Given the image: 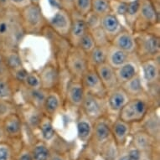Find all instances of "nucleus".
Segmentation results:
<instances>
[{
  "mask_svg": "<svg viewBox=\"0 0 160 160\" xmlns=\"http://www.w3.org/2000/svg\"><path fill=\"white\" fill-rule=\"evenodd\" d=\"M21 86L26 87L28 89H40L41 88V81H40L39 72L35 71H29Z\"/></svg>",
  "mask_w": 160,
  "mask_h": 160,
  "instance_id": "72a5a7b5",
  "label": "nucleus"
},
{
  "mask_svg": "<svg viewBox=\"0 0 160 160\" xmlns=\"http://www.w3.org/2000/svg\"><path fill=\"white\" fill-rule=\"evenodd\" d=\"M90 32L92 33L97 45H99V46H108V45L111 44L109 39H108V37L105 34V33L103 32L102 29H101V27L96 29H93V30Z\"/></svg>",
  "mask_w": 160,
  "mask_h": 160,
  "instance_id": "79ce46f5",
  "label": "nucleus"
},
{
  "mask_svg": "<svg viewBox=\"0 0 160 160\" xmlns=\"http://www.w3.org/2000/svg\"><path fill=\"white\" fill-rule=\"evenodd\" d=\"M18 16L24 34H43L47 28V18L41 5L30 3L18 12Z\"/></svg>",
  "mask_w": 160,
  "mask_h": 160,
  "instance_id": "f257e3e1",
  "label": "nucleus"
},
{
  "mask_svg": "<svg viewBox=\"0 0 160 160\" xmlns=\"http://www.w3.org/2000/svg\"><path fill=\"white\" fill-rule=\"evenodd\" d=\"M153 106L147 97L130 98L118 118L128 123H139Z\"/></svg>",
  "mask_w": 160,
  "mask_h": 160,
  "instance_id": "7ed1b4c3",
  "label": "nucleus"
},
{
  "mask_svg": "<svg viewBox=\"0 0 160 160\" xmlns=\"http://www.w3.org/2000/svg\"><path fill=\"white\" fill-rule=\"evenodd\" d=\"M94 121L87 118V116L80 111L77 122H76V128H77V136L82 142H87L92 138L93 132Z\"/></svg>",
  "mask_w": 160,
  "mask_h": 160,
  "instance_id": "a878e982",
  "label": "nucleus"
},
{
  "mask_svg": "<svg viewBox=\"0 0 160 160\" xmlns=\"http://www.w3.org/2000/svg\"><path fill=\"white\" fill-rule=\"evenodd\" d=\"M141 160H142V158H141Z\"/></svg>",
  "mask_w": 160,
  "mask_h": 160,
  "instance_id": "864d4df0",
  "label": "nucleus"
},
{
  "mask_svg": "<svg viewBox=\"0 0 160 160\" xmlns=\"http://www.w3.org/2000/svg\"><path fill=\"white\" fill-rule=\"evenodd\" d=\"M95 70L98 74V76L102 82L103 86L107 90V92L111 91L118 86H120L118 84L115 69L112 67L110 65H108L107 62L97 66Z\"/></svg>",
  "mask_w": 160,
  "mask_h": 160,
  "instance_id": "4be33fe9",
  "label": "nucleus"
},
{
  "mask_svg": "<svg viewBox=\"0 0 160 160\" xmlns=\"http://www.w3.org/2000/svg\"><path fill=\"white\" fill-rule=\"evenodd\" d=\"M31 155L33 160H50L51 157L50 149L43 142H39L34 146Z\"/></svg>",
  "mask_w": 160,
  "mask_h": 160,
  "instance_id": "4c0bfd02",
  "label": "nucleus"
},
{
  "mask_svg": "<svg viewBox=\"0 0 160 160\" xmlns=\"http://www.w3.org/2000/svg\"><path fill=\"white\" fill-rule=\"evenodd\" d=\"M130 97L121 86L108 91L105 97L107 116L118 118L119 112L128 102Z\"/></svg>",
  "mask_w": 160,
  "mask_h": 160,
  "instance_id": "6e6552de",
  "label": "nucleus"
},
{
  "mask_svg": "<svg viewBox=\"0 0 160 160\" xmlns=\"http://www.w3.org/2000/svg\"><path fill=\"white\" fill-rule=\"evenodd\" d=\"M16 85L18 84L11 76L0 75V100L15 102V94L18 89Z\"/></svg>",
  "mask_w": 160,
  "mask_h": 160,
  "instance_id": "bb28decb",
  "label": "nucleus"
},
{
  "mask_svg": "<svg viewBox=\"0 0 160 160\" xmlns=\"http://www.w3.org/2000/svg\"><path fill=\"white\" fill-rule=\"evenodd\" d=\"M156 139L153 138L152 136L147 133L143 130L138 132L134 135V147L140 150L141 152L148 149L151 146L152 141H155Z\"/></svg>",
  "mask_w": 160,
  "mask_h": 160,
  "instance_id": "473e14b6",
  "label": "nucleus"
},
{
  "mask_svg": "<svg viewBox=\"0 0 160 160\" xmlns=\"http://www.w3.org/2000/svg\"><path fill=\"white\" fill-rule=\"evenodd\" d=\"M96 46L97 45L95 42V39L90 31L87 32L83 35V37L80 39V41L76 45V47H78L80 50H82L87 55H88Z\"/></svg>",
  "mask_w": 160,
  "mask_h": 160,
  "instance_id": "e433bc0d",
  "label": "nucleus"
},
{
  "mask_svg": "<svg viewBox=\"0 0 160 160\" xmlns=\"http://www.w3.org/2000/svg\"><path fill=\"white\" fill-rule=\"evenodd\" d=\"M111 45L128 53L129 55H135L136 52L137 45L134 33L127 28L122 29L112 39Z\"/></svg>",
  "mask_w": 160,
  "mask_h": 160,
  "instance_id": "dca6fc26",
  "label": "nucleus"
},
{
  "mask_svg": "<svg viewBox=\"0 0 160 160\" xmlns=\"http://www.w3.org/2000/svg\"><path fill=\"white\" fill-rule=\"evenodd\" d=\"M132 55H129L128 53L125 52L110 44L108 49L107 63L114 69H117L128 61Z\"/></svg>",
  "mask_w": 160,
  "mask_h": 160,
  "instance_id": "cd10ccee",
  "label": "nucleus"
},
{
  "mask_svg": "<svg viewBox=\"0 0 160 160\" xmlns=\"http://www.w3.org/2000/svg\"><path fill=\"white\" fill-rule=\"evenodd\" d=\"M139 8H140V0H128V8L124 18V22L127 24V29L133 30L134 24L136 23L137 18H138Z\"/></svg>",
  "mask_w": 160,
  "mask_h": 160,
  "instance_id": "7c9ffc66",
  "label": "nucleus"
},
{
  "mask_svg": "<svg viewBox=\"0 0 160 160\" xmlns=\"http://www.w3.org/2000/svg\"><path fill=\"white\" fill-rule=\"evenodd\" d=\"M8 1L11 8L18 12L22 10L23 8L31 3L29 0H8Z\"/></svg>",
  "mask_w": 160,
  "mask_h": 160,
  "instance_id": "c03bdc74",
  "label": "nucleus"
},
{
  "mask_svg": "<svg viewBox=\"0 0 160 160\" xmlns=\"http://www.w3.org/2000/svg\"><path fill=\"white\" fill-rule=\"evenodd\" d=\"M90 68L87 55L76 46H71L65 57V69L71 79L81 80Z\"/></svg>",
  "mask_w": 160,
  "mask_h": 160,
  "instance_id": "39448f33",
  "label": "nucleus"
},
{
  "mask_svg": "<svg viewBox=\"0 0 160 160\" xmlns=\"http://www.w3.org/2000/svg\"><path fill=\"white\" fill-rule=\"evenodd\" d=\"M85 94L86 92L81 80L71 79L66 85L64 99L70 106L80 109L84 100Z\"/></svg>",
  "mask_w": 160,
  "mask_h": 160,
  "instance_id": "f8f14e48",
  "label": "nucleus"
},
{
  "mask_svg": "<svg viewBox=\"0 0 160 160\" xmlns=\"http://www.w3.org/2000/svg\"><path fill=\"white\" fill-rule=\"evenodd\" d=\"M79 110L92 121H97V119L107 116L105 97L86 93Z\"/></svg>",
  "mask_w": 160,
  "mask_h": 160,
  "instance_id": "0eeeda50",
  "label": "nucleus"
},
{
  "mask_svg": "<svg viewBox=\"0 0 160 160\" xmlns=\"http://www.w3.org/2000/svg\"><path fill=\"white\" fill-rule=\"evenodd\" d=\"M140 76L146 88L160 83L159 57L139 61Z\"/></svg>",
  "mask_w": 160,
  "mask_h": 160,
  "instance_id": "9d476101",
  "label": "nucleus"
},
{
  "mask_svg": "<svg viewBox=\"0 0 160 160\" xmlns=\"http://www.w3.org/2000/svg\"><path fill=\"white\" fill-rule=\"evenodd\" d=\"M41 81V88L45 91L59 89L61 82V71L59 65L55 62H49L39 71Z\"/></svg>",
  "mask_w": 160,
  "mask_h": 160,
  "instance_id": "1a4fd4ad",
  "label": "nucleus"
},
{
  "mask_svg": "<svg viewBox=\"0 0 160 160\" xmlns=\"http://www.w3.org/2000/svg\"><path fill=\"white\" fill-rule=\"evenodd\" d=\"M130 98L140 97H147V91L144 83L142 82L140 74L134 76L123 84L120 85Z\"/></svg>",
  "mask_w": 160,
  "mask_h": 160,
  "instance_id": "393cba45",
  "label": "nucleus"
},
{
  "mask_svg": "<svg viewBox=\"0 0 160 160\" xmlns=\"http://www.w3.org/2000/svg\"><path fill=\"white\" fill-rule=\"evenodd\" d=\"M139 123L142 124V130L152 136L153 138L156 139V138H158L160 129L159 107H152Z\"/></svg>",
  "mask_w": 160,
  "mask_h": 160,
  "instance_id": "f3484780",
  "label": "nucleus"
},
{
  "mask_svg": "<svg viewBox=\"0 0 160 160\" xmlns=\"http://www.w3.org/2000/svg\"><path fill=\"white\" fill-rule=\"evenodd\" d=\"M11 157L10 148L8 145L0 144V160H9Z\"/></svg>",
  "mask_w": 160,
  "mask_h": 160,
  "instance_id": "49530a36",
  "label": "nucleus"
},
{
  "mask_svg": "<svg viewBox=\"0 0 160 160\" xmlns=\"http://www.w3.org/2000/svg\"><path fill=\"white\" fill-rule=\"evenodd\" d=\"M76 15V17L72 15V24L67 37V40L71 46H76L83 35L89 31L84 17H81L77 14Z\"/></svg>",
  "mask_w": 160,
  "mask_h": 160,
  "instance_id": "412c9836",
  "label": "nucleus"
},
{
  "mask_svg": "<svg viewBox=\"0 0 160 160\" xmlns=\"http://www.w3.org/2000/svg\"><path fill=\"white\" fill-rule=\"evenodd\" d=\"M1 124L3 128V133L6 134L7 136L16 138L22 134L24 122L18 111L6 117L3 121L1 122Z\"/></svg>",
  "mask_w": 160,
  "mask_h": 160,
  "instance_id": "6ab92c4d",
  "label": "nucleus"
},
{
  "mask_svg": "<svg viewBox=\"0 0 160 160\" xmlns=\"http://www.w3.org/2000/svg\"><path fill=\"white\" fill-rule=\"evenodd\" d=\"M109 45H108V46H99V45H97L87 55V59H88L90 67L96 68L97 66L107 62L108 49Z\"/></svg>",
  "mask_w": 160,
  "mask_h": 160,
  "instance_id": "c756f323",
  "label": "nucleus"
},
{
  "mask_svg": "<svg viewBox=\"0 0 160 160\" xmlns=\"http://www.w3.org/2000/svg\"><path fill=\"white\" fill-rule=\"evenodd\" d=\"M72 24V13L65 8H57L51 17L47 19V26L53 33L61 38L67 39Z\"/></svg>",
  "mask_w": 160,
  "mask_h": 160,
  "instance_id": "423d86ee",
  "label": "nucleus"
},
{
  "mask_svg": "<svg viewBox=\"0 0 160 160\" xmlns=\"http://www.w3.org/2000/svg\"><path fill=\"white\" fill-rule=\"evenodd\" d=\"M110 119L108 116L97 119L94 122L93 132L92 136L95 138L96 142L100 144H104L112 138V131H111Z\"/></svg>",
  "mask_w": 160,
  "mask_h": 160,
  "instance_id": "aec40b11",
  "label": "nucleus"
},
{
  "mask_svg": "<svg viewBox=\"0 0 160 160\" xmlns=\"http://www.w3.org/2000/svg\"><path fill=\"white\" fill-rule=\"evenodd\" d=\"M0 75L1 76H11L10 72H9L8 69V66L6 65L5 60H4V56H3L2 50H0Z\"/></svg>",
  "mask_w": 160,
  "mask_h": 160,
  "instance_id": "a18cd8bd",
  "label": "nucleus"
},
{
  "mask_svg": "<svg viewBox=\"0 0 160 160\" xmlns=\"http://www.w3.org/2000/svg\"><path fill=\"white\" fill-rule=\"evenodd\" d=\"M39 129L41 136L45 141H50L55 138V130L53 125V118L44 114L41 122L39 123Z\"/></svg>",
  "mask_w": 160,
  "mask_h": 160,
  "instance_id": "2f4dec72",
  "label": "nucleus"
},
{
  "mask_svg": "<svg viewBox=\"0 0 160 160\" xmlns=\"http://www.w3.org/2000/svg\"><path fill=\"white\" fill-rule=\"evenodd\" d=\"M50 160H63V159H62L61 157H59V156H52V157H50Z\"/></svg>",
  "mask_w": 160,
  "mask_h": 160,
  "instance_id": "603ef678",
  "label": "nucleus"
},
{
  "mask_svg": "<svg viewBox=\"0 0 160 160\" xmlns=\"http://www.w3.org/2000/svg\"><path fill=\"white\" fill-rule=\"evenodd\" d=\"M102 148L103 151V157L105 160H116L118 156L117 143L113 140H108L104 144L102 145Z\"/></svg>",
  "mask_w": 160,
  "mask_h": 160,
  "instance_id": "ea45409f",
  "label": "nucleus"
},
{
  "mask_svg": "<svg viewBox=\"0 0 160 160\" xmlns=\"http://www.w3.org/2000/svg\"><path fill=\"white\" fill-rule=\"evenodd\" d=\"M92 11V0H73V11L77 15L85 17Z\"/></svg>",
  "mask_w": 160,
  "mask_h": 160,
  "instance_id": "c9c22d12",
  "label": "nucleus"
},
{
  "mask_svg": "<svg viewBox=\"0 0 160 160\" xmlns=\"http://www.w3.org/2000/svg\"><path fill=\"white\" fill-rule=\"evenodd\" d=\"M128 155L129 160H141L142 158V152L135 147L129 149Z\"/></svg>",
  "mask_w": 160,
  "mask_h": 160,
  "instance_id": "de8ad7c7",
  "label": "nucleus"
},
{
  "mask_svg": "<svg viewBox=\"0 0 160 160\" xmlns=\"http://www.w3.org/2000/svg\"><path fill=\"white\" fill-rule=\"evenodd\" d=\"M18 112L21 117L24 124H26L30 129L39 128L44 112L39 108L29 103H24L21 107L18 106Z\"/></svg>",
  "mask_w": 160,
  "mask_h": 160,
  "instance_id": "4468645a",
  "label": "nucleus"
},
{
  "mask_svg": "<svg viewBox=\"0 0 160 160\" xmlns=\"http://www.w3.org/2000/svg\"><path fill=\"white\" fill-rule=\"evenodd\" d=\"M30 1V3H34V4H39L40 5V3H41V1L42 0H29Z\"/></svg>",
  "mask_w": 160,
  "mask_h": 160,
  "instance_id": "3c124183",
  "label": "nucleus"
},
{
  "mask_svg": "<svg viewBox=\"0 0 160 160\" xmlns=\"http://www.w3.org/2000/svg\"><path fill=\"white\" fill-rule=\"evenodd\" d=\"M86 93L105 97L107 95V90L103 86L98 74L95 68L90 67L87 72L83 75L81 79Z\"/></svg>",
  "mask_w": 160,
  "mask_h": 160,
  "instance_id": "9b49d317",
  "label": "nucleus"
},
{
  "mask_svg": "<svg viewBox=\"0 0 160 160\" xmlns=\"http://www.w3.org/2000/svg\"><path fill=\"white\" fill-rule=\"evenodd\" d=\"M18 90L21 92V95L24 100V103H29L36 108L42 110V106L45 99L47 92L42 88L37 90L28 89L26 87L19 85Z\"/></svg>",
  "mask_w": 160,
  "mask_h": 160,
  "instance_id": "5701e85b",
  "label": "nucleus"
},
{
  "mask_svg": "<svg viewBox=\"0 0 160 160\" xmlns=\"http://www.w3.org/2000/svg\"><path fill=\"white\" fill-rule=\"evenodd\" d=\"M5 60L6 65L8 66V69L10 75L12 72L24 68V63L22 61L21 55L19 54L17 48H8L2 50Z\"/></svg>",
  "mask_w": 160,
  "mask_h": 160,
  "instance_id": "c85d7f7f",
  "label": "nucleus"
},
{
  "mask_svg": "<svg viewBox=\"0 0 160 160\" xmlns=\"http://www.w3.org/2000/svg\"><path fill=\"white\" fill-rule=\"evenodd\" d=\"M18 110V105L15 102H8L0 100V122H2L9 114Z\"/></svg>",
  "mask_w": 160,
  "mask_h": 160,
  "instance_id": "a19ab883",
  "label": "nucleus"
},
{
  "mask_svg": "<svg viewBox=\"0 0 160 160\" xmlns=\"http://www.w3.org/2000/svg\"><path fill=\"white\" fill-rule=\"evenodd\" d=\"M63 93L59 89L48 91L45 99L42 106L44 114L49 116L51 118L60 113L64 104Z\"/></svg>",
  "mask_w": 160,
  "mask_h": 160,
  "instance_id": "ddd939ff",
  "label": "nucleus"
},
{
  "mask_svg": "<svg viewBox=\"0 0 160 160\" xmlns=\"http://www.w3.org/2000/svg\"><path fill=\"white\" fill-rule=\"evenodd\" d=\"M126 28L121 20L112 13H109L101 18V29L108 37L109 41Z\"/></svg>",
  "mask_w": 160,
  "mask_h": 160,
  "instance_id": "a211bd4d",
  "label": "nucleus"
},
{
  "mask_svg": "<svg viewBox=\"0 0 160 160\" xmlns=\"http://www.w3.org/2000/svg\"><path fill=\"white\" fill-rule=\"evenodd\" d=\"M159 24L158 5L153 0H140L138 18H137L132 32L149 30Z\"/></svg>",
  "mask_w": 160,
  "mask_h": 160,
  "instance_id": "20e7f679",
  "label": "nucleus"
},
{
  "mask_svg": "<svg viewBox=\"0 0 160 160\" xmlns=\"http://www.w3.org/2000/svg\"><path fill=\"white\" fill-rule=\"evenodd\" d=\"M101 18L102 17H100L99 15H97L92 11L87 16H85V21L87 23L89 31H92L93 29L101 27Z\"/></svg>",
  "mask_w": 160,
  "mask_h": 160,
  "instance_id": "37998d69",
  "label": "nucleus"
},
{
  "mask_svg": "<svg viewBox=\"0 0 160 160\" xmlns=\"http://www.w3.org/2000/svg\"><path fill=\"white\" fill-rule=\"evenodd\" d=\"M117 158H118V160H129L128 155V153H125V154L121 155L120 157Z\"/></svg>",
  "mask_w": 160,
  "mask_h": 160,
  "instance_id": "8fccbe9b",
  "label": "nucleus"
},
{
  "mask_svg": "<svg viewBox=\"0 0 160 160\" xmlns=\"http://www.w3.org/2000/svg\"><path fill=\"white\" fill-rule=\"evenodd\" d=\"M136 39V52L135 56L139 61L148 59L159 57L160 36L151 29L147 31L135 32Z\"/></svg>",
  "mask_w": 160,
  "mask_h": 160,
  "instance_id": "f03ea898",
  "label": "nucleus"
},
{
  "mask_svg": "<svg viewBox=\"0 0 160 160\" xmlns=\"http://www.w3.org/2000/svg\"><path fill=\"white\" fill-rule=\"evenodd\" d=\"M92 12L100 17L112 13L110 0H92Z\"/></svg>",
  "mask_w": 160,
  "mask_h": 160,
  "instance_id": "f704fd0d",
  "label": "nucleus"
},
{
  "mask_svg": "<svg viewBox=\"0 0 160 160\" xmlns=\"http://www.w3.org/2000/svg\"><path fill=\"white\" fill-rule=\"evenodd\" d=\"M118 84L122 85L140 73L139 61L135 55H132L127 62L120 67L115 69Z\"/></svg>",
  "mask_w": 160,
  "mask_h": 160,
  "instance_id": "2eb2a0df",
  "label": "nucleus"
},
{
  "mask_svg": "<svg viewBox=\"0 0 160 160\" xmlns=\"http://www.w3.org/2000/svg\"><path fill=\"white\" fill-rule=\"evenodd\" d=\"M18 160H33L31 152H23V153L19 156V158H18Z\"/></svg>",
  "mask_w": 160,
  "mask_h": 160,
  "instance_id": "09e8293b",
  "label": "nucleus"
},
{
  "mask_svg": "<svg viewBox=\"0 0 160 160\" xmlns=\"http://www.w3.org/2000/svg\"><path fill=\"white\" fill-rule=\"evenodd\" d=\"M132 124L122 121L119 118H116L111 125V131L113 140L117 144H122L126 142L131 132Z\"/></svg>",
  "mask_w": 160,
  "mask_h": 160,
  "instance_id": "b1692460",
  "label": "nucleus"
},
{
  "mask_svg": "<svg viewBox=\"0 0 160 160\" xmlns=\"http://www.w3.org/2000/svg\"><path fill=\"white\" fill-rule=\"evenodd\" d=\"M128 0H110V5L112 13H114L119 19L125 18V14L128 8Z\"/></svg>",
  "mask_w": 160,
  "mask_h": 160,
  "instance_id": "58836bf2",
  "label": "nucleus"
}]
</instances>
